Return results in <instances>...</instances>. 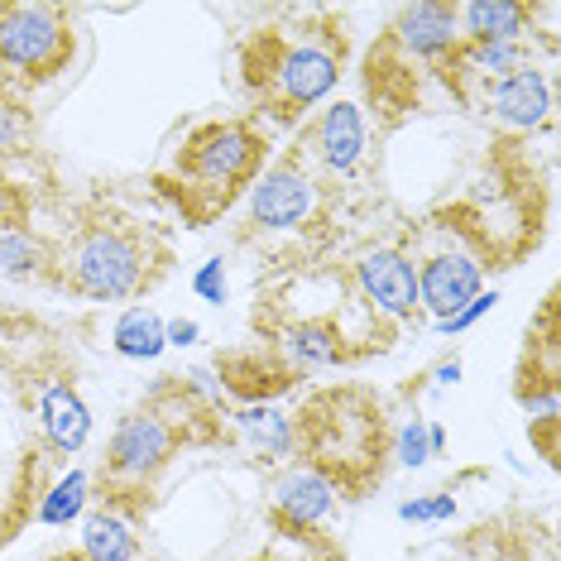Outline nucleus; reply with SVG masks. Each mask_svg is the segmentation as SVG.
<instances>
[{"instance_id":"22","label":"nucleus","mask_w":561,"mask_h":561,"mask_svg":"<svg viewBox=\"0 0 561 561\" xmlns=\"http://www.w3.org/2000/svg\"><path fill=\"white\" fill-rule=\"evenodd\" d=\"M111 346L125 360H159L169 351V336H163V317L154 308H125L116 317V331H111Z\"/></svg>"},{"instance_id":"28","label":"nucleus","mask_w":561,"mask_h":561,"mask_svg":"<svg viewBox=\"0 0 561 561\" xmlns=\"http://www.w3.org/2000/svg\"><path fill=\"white\" fill-rule=\"evenodd\" d=\"M557 427H561V413H538L528 417V437L538 442V456L547 466H557Z\"/></svg>"},{"instance_id":"16","label":"nucleus","mask_w":561,"mask_h":561,"mask_svg":"<svg viewBox=\"0 0 561 561\" xmlns=\"http://www.w3.org/2000/svg\"><path fill=\"white\" fill-rule=\"evenodd\" d=\"M341 494L327 476H317L312 466L288 461L270 484V500H264V523L278 538H317L322 523L336 514Z\"/></svg>"},{"instance_id":"6","label":"nucleus","mask_w":561,"mask_h":561,"mask_svg":"<svg viewBox=\"0 0 561 561\" xmlns=\"http://www.w3.org/2000/svg\"><path fill=\"white\" fill-rule=\"evenodd\" d=\"M456 48H461V30H456L451 0L393 10L360 62V87L379 130H399L408 116H417L432 87L451 96Z\"/></svg>"},{"instance_id":"23","label":"nucleus","mask_w":561,"mask_h":561,"mask_svg":"<svg viewBox=\"0 0 561 561\" xmlns=\"http://www.w3.org/2000/svg\"><path fill=\"white\" fill-rule=\"evenodd\" d=\"M87 504H92V476H87V470H68V476L44 490L34 518H39L44 528H68V523H78L87 514Z\"/></svg>"},{"instance_id":"20","label":"nucleus","mask_w":561,"mask_h":561,"mask_svg":"<svg viewBox=\"0 0 561 561\" xmlns=\"http://www.w3.org/2000/svg\"><path fill=\"white\" fill-rule=\"evenodd\" d=\"M236 446L260 466H288L293 461V413L278 403H250L231 413Z\"/></svg>"},{"instance_id":"10","label":"nucleus","mask_w":561,"mask_h":561,"mask_svg":"<svg viewBox=\"0 0 561 561\" xmlns=\"http://www.w3.org/2000/svg\"><path fill=\"white\" fill-rule=\"evenodd\" d=\"M20 375H24V403L34 408L39 423V446L48 461H68L92 442V408L82 399L78 385V365L58 341H39L30 351L24 341L20 355Z\"/></svg>"},{"instance_id":"13","label":"nucleus","mask_w":561,"mask_h":561,"mask_svg":"<svg viewBox=\"0 0 561 561\" xmlns=\"http://www.w3.org/2000/svg\"><path fill=\"white\" fill-rule=\"evenodd\" d=\"M413 264L423 317H432L437 327H446L476 293H484V264L432 216L413 226Z\"/></svg>"},{"instance_id":"2","label":"nucleus","mask_w":561,"mask_h":561,"mask_svg":"<svg viewBox=\"0 0 561 561\" xmlns=\"http://www.w3.org/2000/svg\"><path fill=\"white\" fill-rule=\"evenodd\" d=\"M351 68V30L346 15L331 5H288L264 24L240 34L236 78L250 101V116L293 125L312 116L341 87Z\"/></svg>"},{"instance_id":"12","label":"nucleus","mask_w":561,"mask_h":561,"mask_svg":"<svg viewBox=\"0 0 561 561\" xmlns=\"http://www.w3.org/2000/svg\"><path fill=\"white\" fill-rule=\"evenodd\" d=\"M288 154L308 169L331 193H346L369 163V116L355 101H322L308 121L298 125Z\"/></svg>"},{"instance_id":"11","label":"nucleus","mask_w":561,"mask_h":561,"mask_svg":"<svg viewBox=\"0 0 561 561\" xmlns=\"http://www.w3.org/2000/svg\"><path fill=\"white\" fill-rule=\"evenodd\" d=\"M346 284L355 298L365 302L379 322L393 331L423 327V298H417V264H413V226H403L399 236L365 240L346 264Z\"/></svg>"},{"instance_id":"3","label":"nucleus","mask_w":561,"mask_h":561,"mask_svg":"<svg viewBox=\"0 0 561 561\" xmlns=\"http://www.w3.org/2000/svg\"><path fill=\"white\" fill-rule=\"evenodd\" d=\"M178 250L163 226L116 197H78L54 231L48 288L72 302H135L173 274Z\"/></svg>"},{"instance_id":"7","label":"nucleus","mask_w":561,"mask_h":561,"mask_svg":"<svg viewBox=\"0 0 561 561\" xmlns=\"http://www.w3.org/2000/svg\"><path fill=\"white\" fill-rule=\"evenodd\" d=\"M432 221L446 226L484 270H514L542 240L547 183L533 178V163L518 139H500L484 163V178H476L461 197L442 202Z\"/></svg>"},{"instance_id":"18","label":"nucleus","mask_w":561,"mask_h":561,"mask_svg":"<svg viewBox=\"0 0 561 561\" xmlns=\"http://www.w3.org/2000/svg\"><path fill=\"white\" fill-rule=\"evenodd\" d=\"M557 389H561V331H557V293H547L528 331H523L514 399L528 413H557Z\"/></svg>"},{"instance_id":"1","label":"nucleus","mask_w":561,"mask_h":561,"mask_svg":"<svg viewBox=\"0 0 561 561\" xmlns=\"http://www.w3.org/2000/svg\"><path fill=\"white\" fill-rule=\"evenodd\" d=\"M202 446H236L231 403L216 385H207L202 369L193 375L169 369L116 417L92 470V500L145 523L159 508V490L173 461Z\"/></svg>"},{"instance_id":"30","label":"nucleus","mask_w":561,"mask_h":561,"mask_svg":"<svg viewBox=\"0 0 561 561\" xmlns=\"http://www.w3.org/2000/svg\"><path fill=\"white\" fill-rule=\"evenodd\" d=\"M163 336H169V346H193V341L202 336V327L178 317V322H163Z\"/></svg>"},{"instance_id":"24","label":"nucleus","mask_w":561,"mask_h":561,"mask_svg":"<svg viewBox=\"0 0 561 561\" xmlns=\"http://www.w3.org/2000/svg\"><path fill=\"white\" fill-rule=\"evenodd\" d=\"M39 154V116L34 106H0V163H24Z\"/></svg>"},{"instance_id":"31","label":"nucleus","mask_w":561,"mask_h":561,"mask_svg":"<svg viewBox=\"0 0 561 561\" xmlns=\"http://www.w3.org/2000/svg\"><path fill=\"white\" fill-rule=\"evenodd\" d=\"M44 561H87V557L78 552V547H68V552H48Z\"/></svg>"},{"instance_id":"29","label":"nucleus","mask_w":561,"mask_h":561,"mask_svg":"<svg viewBox=\"0 0 561 561\" xmlns=\"http://www.w3.org/2000/svg\"><path fill=\"white\" fill-rule=\"evenodd\" d=\"M494 302H500V293H494V288H490V293H476V298H470V302H466V308H461V312H456V317H451V322H446L442 331H446V336H461V331H470V327H476V322H480V317H484V312H490V308H494Z\"/></svg>"},{"instance_id":"19","label":"nucleus","mask_w":561,"mask_h":561,"mask_svg":"<svg viewBox=\"0 0 561 561\" xmlns=\"http://www.w3.org/2000/svg\"><path fill=\"white\" fill-rule=\"evenodd\" d=\"M533 0H470L456 5V30L461 44H533Z\"/></svg>"},{"instance_id":"27","label":"nucleus","mask_w":561,"mask_h":561,"mask_svg":"<svg viewBox=\"0 0 561 561\" xmlns=\"http://www.w3.org/2000/svg\"><path fill=\"white\" fill-rule=\"evenodd\" d=\"M193 293L202 302H211V308H221L226 298H231V284H226V264L221 260H207L202 270L193 274Z\"/></svg>"},{"instance_id":"5","label":"nucleus","mask_w":561,"mask_h":561,"mask_svg":"<svg viewBox=\"0 0 561 561\" xmlns=\"http://www.w3.org/2000/svg\"><path fill=\"white\" fill-rule=\"evenodd\" d=\"M293 461L327 476L341 500H369L393 466L389 393L360 379L308 389L293 413Z\"/></svg>"},{"instance_id":"26","label":"nucleus","mask_w":561,"mask_h":561,"mask_svg":"<svg viewBox=\"0 0 561 561\" xmlns=\"http://www.w3.org/2000/svg\"><path fill=\"white\" fill-rule=\"evenodd\" d=\"M451 514H456L451 490H437V494H427V500H408V504H399V518H403V523H446Z\"/></svg>"},{"instance_id":"21","label":"nucleus","mask_w":561,"mask_h":561,"mask_svg":"<svg viewBox=\"0 0 561 561\" xmlns=\"http://www.w3.org/2000/svg\"><path fill=\"white\" fill-rule=\"evenodd\" d=\"M78 552L87 561H149L145 547V523L116 514L106 504H92L82 514V542Z\"/></svg>"},{"instance_id":"17","label":"nucleus","mask_w":561,"mask_h":561,"mask_svg":"<svg viewBox=\"0 0 561 561\" xmlns=\"http://www.w3.org/2000/svg\"><path fill=\"white\" fill-rule=\"evenodd\" d=\"M302 379L270 341H250V346H231L216 355V389L226 403L250 408V403H278L284 393H298Z\"/></svg>"},{"instance_id":"15","label":"nucleus","mask_w":561,"mask_h":561,"mask_svg":"<svg viewBox=\"0 0 561 561\" xmlns=\"http://www.w3.org/2000/svg\"><path fill=\"white\" fill-rule=\"evenodd\" d=\"M461 111L490 121L504 139L542 135V130H552V78H547V68H538V62H523V68L504 72V78L470 87Z\"/></svg>"},{"instance_id":"4","label":"nucleus","mask_w":561,"mask_h":561,"mask_svg":"<svg viewBox=\"0 0 561 561\" xmlns=\"http://www.w3.org/2000/svg\"><path fill=\"white\" fill-rule=\"evenodd\" d=\"M270 159L274 145L260 116H250V111L211 116L187 125L183 139L149 173V187L187 231H207V226H216L245 202V193Z\"/></svg>"},{"instance_id":"14","label":"nucleus","mask_w":561,"mask_h":561,"mask_svg":"<svg viewBox=\"0 0 561 561\" xmlns=\"http://www.w3.org/2000/svg\"><path fill=\"white\" fill-rule=\"evenodd\" d=\"M48 270H54V231L39 226L34 183L0 163V278L48 288Z\"/></svg>"},{"instance_id":"8","label":"nucleus","mask_w":561,"mask_h":561,"mask_svg":"<svg viewBox=\"0 0 561 561\" xmlns=\"http://www.w3.org/2000/svg\"><path fill=\"white\" fill-rule=\"evenodd\" d=\"M78 62V15L54 0H0V106L34 96Z\"/></svg>"},{"instance_id":"25","label":"nucleus","mask_w":561,"mask_h":561,"mask_svg":"<svg viewBox=\"0 0 561 561\" xmlns=\"http://www.w3.org/2000/svg\"><path fill=\"white\" fill-rule=\"evenodd\" d=\"M442 451H446V432L432 427L427 417H408L403 427H393V466H427Z\"/></svg>"},{"instance_id":"9","label":"nucleus","mask_w":561,"mask_h":561,"mask_svg":"<svg viewBox=\"0 0 561 561\" xmlns=\"http://www.w3.org/2000/svg\"><path fill=\"white\" fill-rule=\"evenodd\" d=\"M336 197L341 193L322 187L284 149L264 163V173L245 193V216H240L236 240L240 245H254V240H308V245H317V240H327Z\"/></svg>"}]
</instances>
